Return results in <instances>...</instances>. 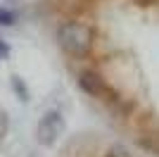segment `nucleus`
Listing matches in <instances>:
<instances>
[{
	"instance_id": "nucleus-2",
	"label": "nucleus",
	"mask_w": 159,
	"mask_h": 157,
	"mask_svg": "<svg viewBox=\"0 0 159 157\" xmlns=\"http://www.w3.org/2000/svg\"><path fill=\"white\" fill-rule=\"evenodd\" d=\"M76 83H79L81 93H86L88 98L102 100V102H109L112 107H119V110H124V98H121L119 93L114 91L112 86L107 83V81L100 76L95 69H83V72H79V76H76Z\"/></svg>"
},
{
	"instance_id": "nucleus-1",
	"label": "nucleus",
	"mask_w": 159,
	"mask_h": 157,
	"mask_svg": "<svg viewBox=\"0 0 159 157\" xmlns=\"http://www.w3.org/2000/svg\"><path fill=\"white\" fill-rule=\"evenodd\" d=\"M55 40L60 50L66 57L71 59H86L93 52V43H95V33L88 24H81L76 19H66L57 26L55 31Z\"/></svg>"
},
{
	"instance_id": "nucleus-5",
	"label": "nucleus",
	"mask_w": 159,
	"mask_h": 157,
	"mask_svg": "<svg viewBox=\"0 0 159 157\" xmlns=\"http://www.w3.org/2000/svg\"><path fill=\"white\" fill-rule=\"evenodd\" d=\"M105 157H133L131 150H128L126 145H121V143H114L112 148H107Z\"/></svg>"
},
{
	"instance_id": "nucleus-7",
	"label": "nucleus",
	"mask_w": 159,
	"mask_h": 157,
	"mask_svg": "<svg viewBox=\"0 0 159 157\" xmlns=\"http://www.w3.org/2000/svg\"><path fill=\"white\" fill-rule=\"evenodd\" d=\"M12 88L17 91V95H19L21 102H26V100H29V91H26V86L21 83V78H19V76H12Z\"/></svg>"
},
{
	"instance_id": "nucleus-4",
	"label": "nucleus",
	"mask_w": 159,
	"mask_h": 157,
	"mask_svg": "<svg viewBox=\"0 0 159 157\" xmlns=\"http://www.w3.org/2000/svg\"><path fill=\"white\" fill-rule=\"evenodd\" d=\"M17 12H12L10 7H0V26H5V29H10V26L17 24Z\"/></svg>"
},
{
	"instance_id": "nucleus-8",
	"label": "nucleus",
	"mask_w": 159,
	"mask_h": 157,
	"mask_svg": "<svg viewBox=\"0 0 159 157\" xmlns=\"http://www.w3.org/2000/svg\"><path fill=\"white\" fill-rule=\"evenodd\" d=\"M10 52H12V50H10V43H7L5 38H0V62L10 57Z\"/></svg>"
},
{
	"instance_id": "nucleus-6",
	"label": "nucleus",
	"mask_w": 159,
	"mask_h": 157,
	"mask_svg": "<svg viewBox=\"0 0 159 157\" xmlns=\"http://www.w3.org/2000/svg\"><path fill=\"white\" fill-rule=\"evenodd\" d=\"M7 136H10V117L5 110H0V145L7 140Z\"/></svg>"
},
{
	"instance_id": "nucleus-3",
	"label": "nucleus",
	"mask_w": 159,
	"mask_h": 157,
	"mask_svg": "<svg viewBox=\"0 0 159 157\" xmlns=\"http://www.w3.org/2000/svg\"><path fill=\"white\" fill-rule=\"evenodd\" d=\"M64 133V117L57 110H48L40 114L38 124H36V140L43 148H52L60 136Z\"/></svg>"
}]
</instances>
